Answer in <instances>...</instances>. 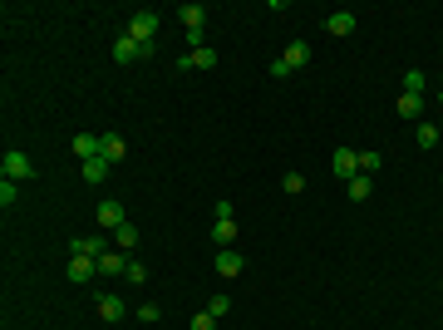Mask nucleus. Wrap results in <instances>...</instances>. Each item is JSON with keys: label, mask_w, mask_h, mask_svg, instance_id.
I'll list each match as a JSON object with an SVG mask.
<instances>
[{"label": "nucleus", "mask_w": 443, "mask_h": 330, "mask_svg": "<svg viewBox=\"0 0 443 330\" xmlns=\"http://www.w3.org/2000/svg\"><path fill=\"white\" fill-rule=\"evenodd\" d=\"M306 60H310V44H306V40H291L281 60H271V74H276V79H286V74H296Z\"/></svg>", "instance_id": "f257e3e1"}, {"label": "nucleus", "mask_w": 443, "mask_h": 330, "mask_svg": "<svg viewBox=\"0 0 443 330\" xmlns=\"http://www.w3.org/2000/svg\"><path fill=\"white\" fill-rule=\"evenodd\" d=\"M148 54H158V44H138V40H133L128 30H124V35L114 40V60H119V65H133V60H148Z\"/></svg>", "instance_id": "f03ea898"}, {"label": "nucleus", "mask_w": 443, "mask_h": 330, "mask_svg": "<svg viewBox=\"0 0 443 330\" xmlns=\"http://www.w3.org/2000/svg\"><path fill=\"white\" fill-rule=\"evenodd\" d=\"M128 35H133L138 44H153V35H158V10H138V15H128Z\"/></svg>", "instance_id": "7ed1b4c3"}, {"label": "nucleus", "mask_w": 443, "mask_h": 330, "mask_svg": "<svg viewBox=\"0 0 443 330\" xmlns=\"http://www.w3.org/2000/svg\"><path fill=\"white\" fill-rule=\"evenodd\" d=\"M0 168H6V178H10V183H25V178H35V163H30V158H25L20 148H10Z\"/></svg>", "instance_id": "20e7f679"}, {"label": "nucleus", "mask_w": 443, "mask_h": 330, "mask_svg": "<svg viewBox=\"0 0 443 330\" xmlns=\"http://www.w3.org/2000/svg\"><path fill=\"white\" fill-rule=\"evenodd\" d=\"M94 217H99V222H103V227H108V232H119V227H124V222H128V212H124V202H114V197H103V202H99V212H94Z\"/></svg>", "instance_id": "39448f33"}, {"label": "nucleus", "mask_w": 443, "mask_h": 330, "mask_svg": "<svg viewBox=\"0 0 443 330\" xmlns=\"http://www.w3.org/2000/svg\"><path fill=\"white\" fill-rule=\"evenodd\" d=\"M242 271H246V256H242V251H232V247H222V251H217V277H227V281H232V277H242Z\"/></svg>", "instance_id": "423d86ee"}, {"label": "nucleus", "mask_w": 443, "mask_h": 330, "mask_svg": "<svg viewBox=\"0 0 443 330\" xmlns=\"http://www.w3.org/2000/svg\"><path fill=\"white\" fill-rule=\"evenodd\" d=\"M330 168H335L345 183H350V178H360V153H355V148H335V158H330Z\"/></svg>", "instance_id": "0eeeda50"}, {"label": "nucleus", "mask_w": 443, "mask_h": 330, "mask_svg": "<svg viewBox=\"0 0 443 330\" xmlns=\"http://www.w3.org/2000/svg\"><path fill=\"white\" fill-rule=\"evenodd\" d=\"M99 315H103L108 325H119V320H128V306H124V296H114V291H103V296H99Z\"/></svg>", "instance_id": "6e6552de"}, {"label": "nucleus", "mask_w": 443, "mask_h": 330, "mask_svg": "<svg viewBox=\"0 0 443 330\" xmlns=\"http://www.w3.org/2000/svg\"><path fill=\"white\" fill-rule=\"evenodd\" d=\"M74 158H79V163L103 158V133H74Z\"/></svg>", "instance_id": "1a4fd4ad"}, {"label": "nucleus", "mask_w": 443, "mask_h": 330, "mask_svg": "<svg viewBox=\"0 0 443 330\" xmlns=\"http://www.w3.org/2000/svg\"><path fill=\"white\" fill-rule=\"evenodd\" d=\"M89 277H99V256H69V281H89Z\"/></svg>", "instance_id": "9d476101"}, {"label": "nucleus", "mask_w": 443, "mask_h": 330, "mask_svg": "<svg viewBox=\"0 0 443 330\" xmlns=\"http://www.w3.org/2000/svg\"><path fill=\"white\" fill-rule=\"evenodd\" d=\"M99 271H103V277H128V256L124 251H103L99 256Z\"/></svg>", "instance_id": "9b49d317"}, {"label": "nucleus", "mask_w": 443, "mask_h": 330, "mask_svg": "<svg viewBox=\"0 0 443 330\" xmlns=\"http://www.w3.org/2000/svg\"><path fill=\"white\" fill-rule=\"evenodd\" d=\"M355 30V10H335V15H325V35H350Z\"/></svg>", "instance_id": "f8f14e48"}, {"label": "nucleus", "mask_w": 443, "mask_h": 330, "mask_svg": "<svg viewBox=\"0 0 443 330\" xmlns=\"http://www.w3.org/2000/svg\"><path fill=\"white\" fill-rule=\"evenodd\" d=\"M79 173H84V183H103L108 173H114V163H108V158H89Z\"/></svg>", "instance_id": "ddd939ff"}, {"label": "nucleus", "mask_w": 443, "mask_h": 330, "mask_svg": "<svg viewBox=\"0 0 443 330\" xmlns=\"http://www.w3.org/2000/svg\"><path fill=\"white\" fill-rule=\"evenodd\" d=\"M103 158H108V163H124V158H128L124 133H103Z\"/></svg>", "instance_id": "4468645a"}, {"label": "nucleus", "mask_w": 443, "mask_h": 330, "mask_svg": "<svg viewBox=\"0 0 443 330\" xmlns=\"http://www.w3.org/2000/svg\"><path fill=\"white\" fill-rule=\"evenodd\" d=\"M394 108H399V119H419L424 114V94H399Z\"/></svg>", "instance_id": "2eb2a0df"}, {"label": "nucleus", "mask_w": 443, "mask_h": 330, "mask_svg": "<svg viewBox=\"0 0 443 330\" xmlns=\"http://www.w3.org/2000/svg\"><path fill=\"white\" fill-rule=\"evenodd\" d=\"M212 247H237V222H212Z\"/></svg>", "instance_id": "dca6fc26"}, {"label": "nucleus", "mask_w": 443, "mask_h": 330, "mask_svg": "<svg viewBox=\"0 0 443 330\" xmlns=\"http://www.w3.org/2000/svg\"><path fill=\"white\" fill-rule=\"evenodd\" d=\"M187 60H192V69H217V60H222V54L207 44V49H187Z\"/></svg>", "instance_id": "f3484780"}, {"label": "nucleus", "mask_w": 443, "mask_h": 330, "mask_svg": "<svg viewBox=\"0 0 443 330\" xmlns=\"http://www.w3.org/2000/svg\"><path fill=\"white\" fill-rule=\"evenodd\" d=\"M178 20H183L187 30H202V25H207V10H202V6H183V10H178Z\"/></svg>", "instance_id": "a211bd4d"}, {"label": "nucleus", "mask_w": 443, "mask_h": 330, "mask_svg": "<svg viewBox=\"0 0 443 330\" xmlns=\"http://www.w3.org/2000/svg\"><path fill=\"white\" fill-rule=\"evenodd\" d=\"M114 247H119V251H133V247H138V227H133V222H124V227L114 232Z\"/></svg>", "instance_id": "6ab92c4d"}, {"label": "nucleus", "mask_w": 443, "mask_h": 330, "mask_svg": "<svg viewBox=\"0 0 443 330\" xmlns=\"http://www.w3.org/2000/svg\"><path fill=\"white\" fill-rule=\"evenodd\" d=\"M379 168H384V153H379V148H365V153H360V173L369 178V173H379Z\"/></svg>", "instance_id": "aec40b11"}, {"label": "nucleus", "mask_w": 443, "mask_h": 330, "mask_svg": "<svg viewBox=\"0 0 443 330\" xmlns=\"http://www.w3.org/2000/svg\"><path fill=\"white\" fill-rule=\"evenodd\" d=\"M414 138H419V148H438V124H428V119H424V124L414 129Z\"/></svg>", "instance_id": "412c9836"}, {"label": "nucleus", "mask_w": 443, "mask_h": 330, "mask_svg": "<svg viewBox=\"0 0 443 330\" xmlns=\"http://www.w3.org/2000/svg\"><path fill=\"white\" fill-rule=\"evenodd\" d=\"M369 192H374V178H365V173H360V178H350V202H365Z\"/></svg>", "instance_id": "4be33fe9"}, {"label": "nucleus", "mask_w": 443, "mask_h": 330, "mask_svg": "<svg viewBox=\"0 0 443 330\" xmlns=\"http://www.w3.org/2000/svg\"><path fill=\"white\" fill-rule=\"evenodd\" d=\"M212 222H237V207H232L227 197H222V202L212 207Z\"/></svg>", "instance_id": "5701e85b"}, {"label": "nucleus", "mask_w": 443, "mask_h": 330, "mask_svg": "<svg viewBox=\"0 0 443 330\" xmlns=\"http://www.w3.org/2000/svg\"><path fill=\"white\" fill-rule=\"evenodd\" d=\"M15 197H20V188H15V183L6 178V183H0V207H6V212H10V207H15Z\"/></svg>", "instance_id": "b1692460"}, {"label": "nucleus", "mask_w": 443, "mask_h": 330, "mask_svg": "<svg viewBox=\"0 0 443 330\" xmlns=\"http://www.w3.org/2000/svg\"><path fill=\"white\" fill-rule=\"evenodd\" d=\"M207 311H212V315L222 320V315H227V311H232V296H222V291H217V296L207 301Z\"/></svg>", "instance_id": "393cba45"}, {"label": "nucleus", "mask_w": 443, "mask_h": 330, "mask_svg": "<svg viewBox=\"0 0 443 330\" xmlns=\"http://www.w3.org/2000/svg\"><path fill=\"white\" fill-rule=\"evenodd\" d=\"M404 94H424V69H409L404 74Z\"/></svg>", "instance_id": "a878e982"}, {"label": "nucleus", "mask_w": 443, "mask_h": 330, "mask_svg": "<svg viewBox=\"0 0 443 330\" xmlns=\"http://www.w3.org/2000/svg\"><path fill=\"white\" fill-rule=\"evenodd\" d=\"M281 188H286L291 197H296V192H306V173H286V178H281Z\"/></svg>", "instance_id": "bb28decb"}, {"label": "nucleus", "mask_w": 443, "mask_h": 330, "mask_svg": "<svg viewBox=\"0 0 443 330\" xmlns=\"http://www.w3.org/2000/svg\"><path fill=\"white\" fill-rule=\"evenodd\" d=\"M187 330H217V315H212V311H197V315H192V325H187Z\"/></svg>", "instance_id": "cd10ccee"}, {"label": "nucleus", "mask_w": 443, "mask_h": 330, "mask_svg": "<svg viewBox=\"0 0 443 330\" xmlns=\"http://www.w3.org/2000/svg\"><path fill=\"white\" fill-rule=\"evenodd\" d=\"M128 281H133V286H143V281H148V266H143V261H133V256H128Z\"/></svg>", "instance_id": "c85d7f7f"}, {"label": "nucleus", "mask_w": 443, "mask_h": 330, "mask_svg": "<svg viewBox=\"0 0 443 330\" xmlns=\"http://www.w3.org/2000/svg\"><path fill=\"white\" fill-rule=\"evenodd\" d=\"M138 320L153 325V320H162V311H158V306H138Z\"/></svg>", "instance_id": "c756f323"}, {"label": "nucleus", "mask_w": 443, "mask_h": 330, "mask_svg": "<svg viewBox=\"0 0 443 330\" xmlns=\"http://www.w3.org/2000/svg\"><path fill=\"white\" fill-rule=\"evenodd\" d=\"M438 104H443V94H438Z\"/></svg>", "instance_id": "7c9ffc66"}]
</instances>
